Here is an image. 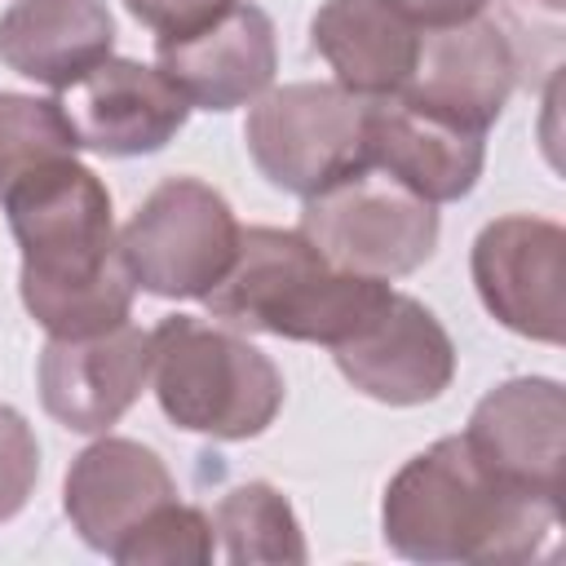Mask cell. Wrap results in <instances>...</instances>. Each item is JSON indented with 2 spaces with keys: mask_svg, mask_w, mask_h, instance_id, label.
<instances>
[{
  "mask_svg": "<svg viewBox=\"0 0 566 566\" xmlns=\"http://www.w3.org/2000/svg\"><path fill=\"white\" fill-rule=\"evenodd\" d=\"M0 208L22 248V305L49 336L75 340L128 323L137 283L119 256L111 190L88 164L53 159L27 172Z\"/></svg>",
  "mask_w": 566,
  "mask_h": 566,
  "instance_id": "1",
  "label": "cell"
},
{
  "mask_svg": "<svg viewBox=\"0 0 566 566\" xmlns=\"http://www.w3.org/2000/svg\"><path fill=\"white\" fill-rule=\"evenodd\" d=\"M562 504L495 478L464 433L411 455L385 486L380 535L407 562H535L557 535Z\"/></svg>",
  "mask_w": 566,
  "mask_h": 566,
  "instance_id": "2",
  "label": "cell"
},
{
  "mask_svg": "<svg viewBox=\"0 0 566 566\" xmlns=\"http://www.w3.org/2000/svg\"><path fill=\"white\" fill-rule=\"evenodd\" d=\"M389 292L385 279L336 270L301 230L248 226L239 230L230 270L203 305L230 327L336 349L376 318Z\"/></svg>",
  "mask_w": 566,
  "mask_h": 566,
  "instance_id": "3",
  "label": "cell"
},
{
  "mask_svg": "<svg viewBox=\"0 0 566 566\" xmlns=\"http://www.w3.org/2000/svg\"><path fill=\"white\" fill-rule=\"evenodd\" d=\"M150 380L164 416L203 438L243 442L283 411V371L252 340L172 314L150 332Z\"/></svg>",
  "mask_w": 566,
  "mask_h": 566,
  "instance_id": "4",
  "label": "cell"
},
{
  "mask_svg": "<svg viewBox=\"0 0 566 566\" xmlns=\"http://www.w3.org/2000/svg\"><path fill=\"white\" fill-rule=\"evenodd\" d=\"M367 97L340 84H283L265 88L243 124V142L261 177L287 195H318L371 168L367 155Z\"/></svg>",
  "mask_w": 566,
  "mask_h": 566,
  "instance_id": "5",
  "label": "cell"
},
{
  "mask_svg": "<svg viewBox=\"0 0 566 566\" xmlns=\"http://www.w3.org/2000/svg\"><path fill=\"white\" fill-rule=\"evenodd\" d=\"M239 230L221 190L199 177H164L119 230V256L142 292L203 301L230 270Z\"/></svg>",
  "mask_w": 566,
  "mask_h": 566,
  "instance_id": "6",
  "label": "cell"
},
{
  "mask_svg": "<svg viewBox=\"0 0 566 566\" xmlns=\"http://www.w3.org/2000/svg\"><path fill=\"white\" fill-rule=\"evenodd\" d=\"M336 270L398 279L420 270L438 248V203H424L380 168L345 177L305 199L296 226Z\"/></svg>",
  "mask_w": 566,
  "mask_h": 566,
  "instance_id": "7",
  "label": "cell"
},
{
  "mask_svg": "<svg viewBox=\"0 0 566 566\" xmlns=\"http://www.w3.org/2000/svg\"><path fill=\"white\" fill-rule=\"evenodd\" d=\"M473 283L495 323L562 345L566 332V230L548 217H495L473 239Z\"/></svg>",
  "mask_w": 566,
  "mask_h": 566,
  "instance_id": "8",
  "label": "cell"
},
{
  "mask_svg": "<svg viewBox=\"0 0 566 566\" xmlns=\"http://www.w3.org/2000/svg\"><path fill=\"white\" fill-rule=\"evenodd\" d=\"M513 84H517L513 40L495 18L478 13L460 27L420 31V57L398 102L486 137Z\"/></svg>",
  "mask_w": 566,
  "mask_h": 566,
  "instance_id": "9",
  "label": "cell"
},
{
  "mask_svg": "<svg viewBox=\"0 0 566 566\" xmlns=\"http://www.w3.org/2000/svg\"><path fill=\"white\" fill-rule=\"evenodd\" d=\"M473 455L526 495L562 504L566 469V389L548 376H513L495 385L469 416Z\"/></svg>",
  "mask_w": 566,
  "mask_h": 566,
  "instance_id": "10",
  "label": "cell"
},
{
  "mask_svg": "<svg viewBox=\"0 0 566 566\" xmlns=\"http://www.w3.org/2000/svg\"><path fill=\"white\" fill-rule=\"evenodd\" d=\"M340 376L389 407H420L442 398V389L455 380V345L438 314L420 305L416 296L389 292L380 314L332 349Z\"/></svg>",
  "mask_w": 566,
  "mask_h": 566,
  "instance_id": "11",
  "label": "cell"
},
{
  "mask_svg": "<svg viewBox=\"0 0 566 566\" xmlns=\"http://www.w3.org/2000/svg\"><path fill=\"white\" fill-rule=\"evenodd\" d=\"M62 111L80 146L115 159L164 150L190 119V102L159 71L133 57H106L84 80L62 88Z\"/></svg>",
  "mask_w": 566,
  "mask_h": 566,
  "instance_id": "12",
  "label": "cell"
},
{
  "mask_svg": "<svg viewBox=\"0 0 566 566\" xmlns=\"http://www.w3.org/2000/svg\"><path fill=\"white\" fill-rule=\"evenodd\" d=\"M150 380V332L119 323L97 336H49L40 349V402L71 433H106Z\"/></svg>",
  "mask_w": 566,
  "mask_h": 566,
  "instance_id": "13",
  "label": "cell"
},
{
  "mask_svg": "<svg viewBox=\"0 0 566 566\" xmlns=\"http://www.w3.org/2000/svg\"><path fill=\"white\" fill-rule=\"evenodd\" d=\"M155 57L190 106L234 111V106H252L274 84L279 40L261 4L234 0L217 22H208L195 35L155 40Z\"/></svg>",
  "mask_w": 566,
  "mask_h": 566,
  "instance_id": "14",
  "label": "cell"
},
{
  "mask_svg": "<svg viewBox=\"0 0 566 566\" xmlns=\"http://www.w3.org/2000/svg\"><path fill=\"white\" fill-rule=\"evenodd\" d=\"M177 500L168 464L133 438H97L84 447L62 482V509L80 539L97 553H115L155 509Z\"/></svg>",
  "mask_w": 566,
  "mask_h": 566,
  "instance_id": "15",
  "label": "cell"
},
{
  "mask_svg": "<svg viewBox=\"0 0 566 566\" xmlns=\"http://www.w3.org/2000/svg\"><path fill=\"white\" fill-rule=\"evenodd\" d=\"M367 155L371 168H380L424 203H455L482 177L486 137L385 97L367 111Z\"/></svg>",
  "mask_w": 566,
  "mask_h": 566,
  "instance_id": "16",
  "label": "cell"
},
{
  "mask_svg": "<svg viewBox=\"0 0 566 566\" xmlns=\"http://www.w3.org/2000/svg\"><path fill=\"white\" fill-rule=\"evenodd\" d=\"M314 53L336 71V84L354 97H398L420 57V27H411L389 0H323L310 18Z\"/></svg>",
  "mask_w": 566,
  "mask_h": 566,
  "instance_id": "17",
  "label": "cell"
},
{
  "mask_svg": "<svg viewBox=\"0 0 566 566\" xmlns=\"http://www.w3.org/2000/svg\"><path fill=\"white\" fill-rule=\"evenodd\" d=\"M115 49L102 0H13L0 13V62L44 88H71Z\"/></svg>",
  "mask_w": 566,
  "mask_h": 566,
  "instance_id": "18",
  "label": "cell"
},
{
  "mask_svg": "<svg viewBox=\"0 0 566 566\" xmlns=\"http://www.w3.org/2000/svg\"><path fill=\"white\" fill-rule=\"evenodd\" d=\"M212 531L221 539V557L234 566L252 562H305V535L292 504L270 482H239L221 495L212 513Z\"/></svg>",
  "mask_w": 566,
  "mask_h": 566,
  "instance_id": "19",
  "label": "cell"
},
{
  "mask_svg": "<svg viewBox=\"0 0 566 566\" xmlns=\"http://www.w3.org/2000/svg\"><path fill=\"white\" fill-rule=\"evenodd\" d=\"M80 137L57 97L0 93V199L35 168L53 159H71Z\"/></svg>",
  "mask_w": 566,
  "mask_h": 566,
  "instance_id": "20",
  "label": "cell"
},
{
  "mask_svg": "<svg viewBox=\"0 0 566 566\" xmlns=\"http://www.w3.org/2000/svg\"><path fill=\"white\" fill-rule=\"evenodd\" d=\"M212 553H217V531H212L208 513L195 509V504L172 500V504L155 509L111 553V562H124V566H181V562H195V566H203V562H212Z\"/></svg>",
  "mask_w": 566,
  "mask_h": 566,
  "instance_id": "21",
  "label": "cell"
},
{
  "mask_svg": "<svg viewBox=\"0 0 566 566\" xmlns=\"http://www.w3.org/2000/svg\"><path fill=\"white\" fill-rule=\"evenodd\" d=\"M40 478V442L22 411L0 402V522L18 517Z\"/></svg>",
  "mask_w": 566,
  "mask_h": 566,
  "instance_id": "22",
  "label": "cell"
},
{
  "mask_svg": "<svg viewBox=\"0 0 566 566\" xmlns=\"http://www.w3.org/2000/svg\"><path fill=\"white\" fill-rule=\"evenodd\" d=\"M128 13L155 31V40H186L217 22L234 0H124Z\"/></svg>",
  "mask_w": 566,
  "mask_h": 566,
  "instance_id": "23",
  "label": "cell"
},
{
  "mask_svg": "<svg viewBox=\"0 0 566 566\" xmlns=\"http://www.w3.org/2000/svg\"><path fill=\"white\" fill-rule=\"evenodd\" d=\"M411 27L420 31H442V27H460L478 13H486L491 0H389Z\"/></svg>",
  "mask_w": 566,
  "mask_h": 566,
  "instance_id": "24",
  "label": "cell"
},
{
  "mask_svg": "<svg viewBox=\"0 0 566 566\" xmlns=\"http://www.w3.org/2000/svg\"><path fill=\"white\" fill-rule=\"evenodd\" d=\"M544 4H548V9H562V4H566V0H544Z\"/></svg>",
  "mask_w": 566,
  "mask_h": 566,
  "instance_id": "25",
  "label": "cell"
}]
</instances>
